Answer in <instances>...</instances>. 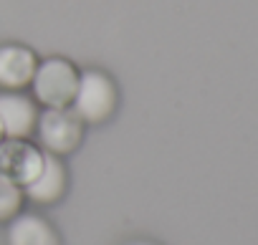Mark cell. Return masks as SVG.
Listing matches in <instances>:
<instances>
[{"instance_id":"obj_5","label":"cell","mask_w":258,"mask_h":245,"mask_svg":"<svg viewBox=\"0 0 258 245\" xmlns=\"http://www.w3.org/2000/svg\"><path fill=\"white\" fill-rule=\"evenodd\" d=\"M0 124L6 137L28 139L38 124V106L21 91H0Z\"/></svg>"},{"instance_id":"obj_9","label":"cell","mask_w":258,"mask_h":245,"mask_svg":"<svg viewBox=\"0 0 258 245\" xmlns=\"http://www.w3.org/2000/svg\"><path fill=\"white\" fill-rule=\"evenodd\" d=\"M23 187L0 175V222H11L23 207Z\"/></svg>"},{"instance_id":"obj_2","label":"cell","mask_w":258,"mask_h":245,"mask_svg":"<svg viewBox=\"0 0 258 245\" xmlns=\"http://www.w3.org/2000/svg\"><path fill=\"white\" fill-rule=\"evenodd\" d=\"M79 86V71L66 58H46L36 66L31 89L38 104L46 109H63L71 106L74 94Z\"/></svg>"},{"instance_id":"obj_6","label":"cell","mask_w":258,"mask_h":245,"mask_svg":"<svg viewBox=\"0 0 258 245\" xmlns=\"http://www.w3.org/2000/svg\"><path fill=\"white\" fill-rule=\"evenodd\" d=\"M36 66H38V58L28 46H21V43L0 46V89L21 91L31 86Z\"/></svg>"},{"instance_id":"obj_11","label":"cell","mask_w":258,"mask_h":245,"mask_svg":"<svg viewBox=\"0 0 258 245\" xmlns=\"http://www.w3.org/2000/svg\"><path fill=\"white\" fill-rule=\"evenodd\" d=\"M6 139V134H3V124H0V142H3Z\"/></svg>"},{"instance_id":"obj_10","label":"cell","mask_w":258,"mask_h":245,"mask_svg":"<svg viewBox=\"0 0 258 245\" xmlns=\"http://www.w3.org/2000/svg\"><path fill=\"white\" fill-rule=\"evenodd\" d=\"M129 245H155V242H145V240H137V242H129Z\"/></svg>"},{"instance_id":"obj_3","label":"cell","mask_w":258,"mask_h":245,"mask_svg":"<svg viewBox=\"0 0 258 245\" xmlns=\"http://www.w3.org/2000/svg\"><path fill=\"white\" fill-rule=\"evenodd\" d=\"M38 142L41 149L56 157L71 154L84 139V121L76 116L74 109H46L38 114Z\"/></svg>"},{"instance_id":"obj_8","label":"cell","mask_w":258,"mask_h":245,"mask_svg":"<svg viewBox=\"0 0 258 245\" xmlns=\"http://www.w3.org/2000/svg\"><path fill=\"white\" fill-rule=\"evenodd\" d=\"M8 245H61V237L46 217L18 212L8 227Z\"/></svg>"},{"instance_id":"obj_4","label":"cell","mask_w":258,"mask_h":245,"mask_svg":"<svg viewBox=\"0 0 258 245\" xmlns=\"http://www.w3.org/2000/svg\"><path fill=\"white\" fill-rule=\"evenodd\" d=\"M46 152L36 144H31L28 139H13L6 137L0 142V175L13 180L16 185L26 187L28 182H33L43 167Z\"/></svg>"},{"instance_id":"obj_1","label":"cell","mask_w":258,"mask_h":245,"mask_svg":"<svg viewBox=\"0 0 258 245\" xmlns=\"http://www.w3.org/2000/svg\"><path fill=\"white\" fill-rule=\"evenodd\" d=\"M71 109L84 124H104L116 109V86L114 81L96 68L79 73V86L71 101Z\"/></svg>"},{"instance_id":"obj_7","label":"cell","mask_w":258,"mask_h":245,"mask_svg":"<svg viewBox=\"0 0 258 245\" xmlns=\"http://www.w3.org/2000/svg\"><path fill=\"white\" fill-rule=\"evenodd\" d=\"M63 192H66V167L56 154L46 152L38 177L23 187V195L36 205H53L63 197Z\"/></svg>"}]
</instances>
